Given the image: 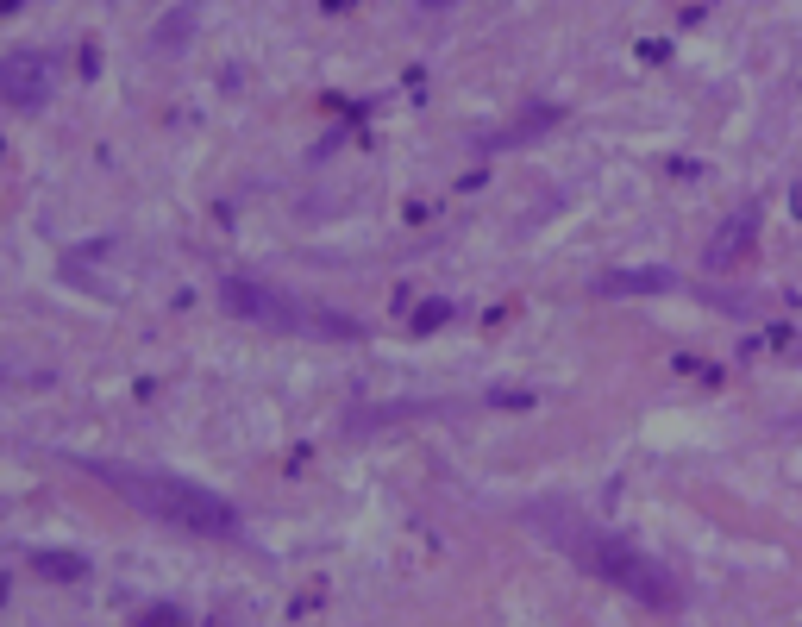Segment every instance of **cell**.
Here are the masks:
<instances>
[{
  "label": "cell",
  "instance_id": "cell-7",
  "mask_svg": "<svg viewBox=\"0 0 802 627\" xmlns=\"http://www.w3.org/2000/svg\"><path fill=\"white\" fill-rule=\"evenodd\" d=\"M132 627H188V615H182V609H170V602H157V609H145Z\"/></svg>",
  "mask_w": 802,
  "mask_h": 627
},
{
  "label": "cell",
  "instance_id": "cell-3",
  "mask_svg": "<svg viewBox=\"0 0 802 627\" xmlns=\"http://www.w3.org/2000/svg\"><path fill=\"white\" fill-rule=\"evenodd\" d=\"M220 301H226V314L257 320V327H276V333H308V339H351L358 333L345 314L314 308V301H301L289 289H270V283H245V276H226Z\"/></svg>",
  "mask_w": 802,
  "mask_h": 627
},
{
  "label": "cell",
  "instance_id": "cell-4",
  "mask_svg": "<svg viewBox=\"0 0 802 627\" xmlns=\"http://www.w3.org/2000/svg\"><path fill=\"white\" fill-rule=\"evenodd\" d=\"M0 101L13 113H38L51 107V63L38 51H7L0 57Z\"/></svg>",
  "mask_w": 802,
  "mask_h": 627
},
{
  "label": "cell",
  "instance_id": "cell-2",
  "mask_svg": "<svg viewBox=\"0 0 802 627\" xmlns=\"http://www.w3.org/2000/svg\"><path fill=\"white\" fill-rule=\"evenodd\" d=\"M82 471L101 477L107 490H120L151 521H170L182 533H207V540H239V508L214 490H201V483L176 477V471H145V464H113V458H88Z\"/></svg>",
  "mask_w": 802,
  "mask_h": 627
},
{
  "label": "cell",
  "instance_id": "cell-1",
  "mask_svg": "<svg viewBox=\"0 0 802 627\" xmlns=\"http://www.w3.org/2000/svg\"><path fill=\"white\" fill-rule=\"evenodd\" d=\"M521 521L533 533H546L583 577H602V584L627 590L633 602H646V609H683V584L671 577V565H658L652 552H640L633 540H621V533L596 527L589 515H577L571 502H533Z\"/></svg>",
  "mask_w": 802,
  "mask_h": 627
},
{
  "label": "cell",
  "instance_id": "cell-5",
  "mask_svg": "<svg viewBox=\"0 0 802 627\" xmlns=\"http://www.w3.org/2000/svg\"><path fill=\"white\" fill-rule=\"evenodd\" d=\"M752 226H759V207H740V220H734V226H727L721 239H715V251H709V258H715V264H721V258H734V251L746 245V232H752Z\"/></svg>",
  "mask_w": 802,
  "mask_h": 627
},
{
  "label": "cell",
  "instance_id": "cell-8",
  "mask_svg": "<svg viewBox=\"0 0 802 627\" xmlns=\"http://www.w3.org/2000/svg\"><path fill=\"white\" fill-rule=\"evenodd\" d=\"M790 427H796V433H802V421H790Z\"/></svg>",
  "mask_w": 802,
  "mask_h": 627
},
{
  "label": "cell",
  "instance_id": "cell-6",
  "mask_svg": "<svg viewBox=\"0 0 802 627\" xmlns=\"http://www.w3.org/2000/svg\"><path fill=\"white\" fill-rule=\"evenodd\" d=\"M38 571L44 577H82V559H69V552H38Z\"/></svg>",
  "mask_w": 802,
  "mask_h": 627
}]
</instances>
